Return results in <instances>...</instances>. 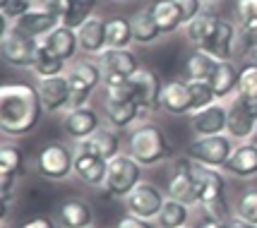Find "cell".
Returning <instances> with one entry per match:
<instances>
[{"label": "cell", "instance_id": "1", "mask_svg": "<svg viewBox=\"0 0 257 228\" xmlns=\"http://www.w3.org/2000/svg\"><path fill=\"white\" fill-rule=\"evenodd\" d=\"M44 115L39 89L27 82L3 84L0 89V130L8 137H24L34 132Z\"/></svg>", "mask_w": 257, "mask_h": 228}, {"label": "cell", "instance_id": "2", "mask_svg": "<svg viewBox=\"0 0 257 228\" xmlns=\"http://www.w3.org/2000/svg\"><path fill=\"white\" fill-rule=\"evenodd\" d=\"M125 151L140 166H145V168H152V166H159L164 161L176 159V147H173L171 137L154 120L140 123V125H135L130 130V135H127V149Z\"/></svg>", "mask_w": 257, "mask_h": 228}, {"label": "cell", "instance_id": "3", "mask_svg": "<svg viewBox=\"0 0 257 228\" xmlns=\"http://www.w3.org/2000/svg\"><path fill=\"white\" fill-rule=\"evenodd\" d=\"M36 173L51 182H65L75 175V147L65 142H48L36 154Z\"/></svg>", "mask_w": 257, "mask_h": 228}, {"label": "cell", "instance_id": "4", "mask_svg": "<svg viewBox=\"0 0 257 228\" xmlns=\"http://www.w3.org/2000/svg\"><path fill=\"white\" fill-rule=\"evenodd\" d=\"M65 77L70 84V94H72V108L89 106L91 94L103 84V72H101L99 63L91 58H75L67 65Z\"/></svg>", "mask_w": 257, "mask_h": 228}, {"label": "cell", "instance_id": "5", "mask_svg": "<svg viewBox=\"0 0 257 228\" xmlns=\"http://www.w3.org/2000/svg\"><path fill=\"white\" fill-rule=\"evenodd\" d=\"M142 175H145V166H140L127 151H120L115 159L108 161V178L103 190L115 199H125L140 182H145Z\"/></svg>", "mask_w": 257, "mask_h": 228}, {"label": "cell", "instance_id": "6", "mask_svg": "<svg viewBox=\"0 0 257 228\" xmlns=\"http://www.w3.org/2000/svg\"><path fill=\"white\" fill-rule=\"evenodd\" d=\"M3 41H0V48H3V60L12 65V68L20 70H34L36 65V58H39V48H41V41L36 39H29V36L20 34L10 22L3 20Z\"/></svg>", "mask_w": 257, "mask_h": 228}, {"label": "cell", "instance_id": "7", "mask_svg": "<svg viewBox=\"0 0 257 228\" xmlns=\"http://www.w3.org/2000/svg\"><path fill=\"white\" fill-rule=\"evenodd\" d=\"M195 161L183 154L171 161V173L166 178V197L168 199H178L197 209V187H195Z\"/></svg>", "mask_w": 257, "mask_h": 228}, {"label": "cell", "instance_id": "8", "mask_svg": "<svg viewBox=\"0 0 257 228\" xmlns=\"http://www.w3.org/2000/svg\"><path fill=\"white\" fill-rule=\"evenodd\" d=\"M235 149V142L228 135H209V137H195L188 147V156L195 163L212 166L224 171L226 161L231 159Z\"/></svg>", "mask_w": 257, "mask_h": 228}, {"label": "cell", "instance_id": "9", "mask_svg": "<svg viewBox=\"0 0 257 228\" xmlns=\"http://www.w3.org/2000/svg\"><path fill=\"white\" fill-rule=\"evenodd\" d=\"M130 84H133L135 103L140 106V123H149L152 115L161 111V89H164V84L152 70L145 68H140L130 77Z\"/></svg>", "mask_w": 257, "mask_h": 228}, {"label": "cell", "instance_id": "10", "mask_svg": "<svg viewBox=\"0 0 257 228\" xmlns=\"http://www.w3.org/2000/svg\"><path fill=\"white\" fill-rule=\"evenodd\" d=\"M226 135L238 142H250L257 135V101H250L245 96H238L228 101V125Z\"/></svg>", "mask_w": 257, "mask_h": 228}, {"label": "cell", "instance_id": "11", "mask_svg": "<svg viewBox=\"0 0 257 228\" xmlns=\"http://www.w3.org/2000/svg\"><path fill=\"white\" fill-rule=\"evenodd\" d=\"M166 192L161 187H157L154 182H140L123 202L127 214H135V216L147 218V221H157V216L166 204Z\"/></svg>", "mask_w": 257, "mask_h": 228}, {"label": "cell", "instance_id": "12", "mask_svg": "<svg viewBox=\"0 0 257 228\" xmlns=\"http://www.w3.org/2000/svg\"><path fill=\"white\" fill-rule=\"evenodd\" d=\"M36 89H39V99H41L46 115H58L72 108V94H70V84H67L65 75L44 77L36 82Z\"/></svg>", "mask_w": 257, "mask_h": 228}, {"label": "cell", "instance_id": "13", "mask_svg": "<svg viewBox=\"0 0 257 228\" xmlns=\"http://www.w3.org/2000/svg\"><path fill=\"white\" fill-rule=\"evenodd\" d=\"M101 125H103V123H101L99 111L91 108V106H75V108H70V111L63 113V132H65L75 144L89 139Z\"/></svg>", "mask_w": 257, "mask_h": 228}, {"label": "cell", "instance_id": "14", "mask_svg": "<svg viewBox=\"0 0 257 228\" xmlns=\"http://www.w3.org/2000/svg\"><path fill=\"white\" fill-rule=\"evenodd\" d=\"M190 130L195 137H209V135H226L228 125V103L216 101L207 108H200L188 115Z\"/></svg>", "mask_w": 257, "mask_h": 228}, {"label": "cell", "instance_id": "15", "mask_svg": "<svg viewBox=\"0 0 257 228\" xmlns=\"http://www.w3.org/2000/svg\"><path fill=\"white\" fill-rule=\"evenodd\" d=\"M195 187H197V206L209 204L214 199L228 197L226 194V173L221 168L195 163Z\"/></svg>", "mask_w": 257, "mask_h": 228}, {"label": "cell", "instance_id": "16", "mask_svg": "<svg viewBox=\"0 0 257 228\" xmlns=\"http://www.w3.org/2000/svg\"><path fill=\"white\" fill-rule=\"evenodd\" d=\"M39 5H44L48 12H53L63 27H70L75 32L94 12V3H89V0H41Z\"/></svg>", "mask_w": 257, "mask_h": 228}, {"label": "cell", "instance_id": "17", "mask_svg": "<svg viewBox=\"0 0 257 228\" xmlns=\"http://www.w3.org/2000/svg\"><path fill=\"white\" fill-rule=\"evenodd\" d=\"M75 178L89 187H106L108 161L87 151V149L75 147Z\"/></svg>", "mask_w": 257, "mask_h": 228}, {"label": "cell", "instance_id": "18", "mask_svg": "<svg viewBox=\"0 0 257 228\" xmlns=\"http://www.w3.org/2000/svg\"><path fill=\"white\" fill-rule=\"evenodd\" d=\"M202 51H207L209 56L216 60H233L235 53L240 51V41H238V24L221 20L219 27L214 29V34L209 36V41L204 44Z\"/></svg>", "mask_w": 257, "mask_h": 228}, {"label": "cell", "instance_id": "19", "mask_svg": "<svg viewBox=\"0 0 257 228\" xmlns=\"http://www.w3.org/2000/svg\"><path fill=\"white\" fill-rule=\"evenodd\" d=\"M224 173L235 180H252L257 178V142H238L231 154V159L226 161Z\"/></svg>", "mask_w": 257, "mask_h": 228}, {"label": "cell", "instance_id": "20", "mask_svg": "<svg viewBox=\"0 0 257 228\" xmlns=\"http://www.w3.org/2000/svg\"><path fill=\"white\" fill-rule=\"evenodd\" d=\"M58 226L60 228H91L94 226V206L82 197L63 199L56 209Z\"/></svg>", "mask_w": 257, "mask_h": 228}, {"label": "cell", "instance_id": "21", "mask_svg": "<svg viewBox=\"0 0 257 228\" xmlns=\"http://www.w3.org/2000/svg\"><path fill=\"white\" fill-rule=\"evenodd\" d=\"M58 17L53 15V12H48L44 8V5H36L34 10H29L24 17H20L17 22L12 24L20 34L29 36V39H36V41H41V39H46V36L51 34L53 29L58 27Z\"/></svg>", "mask_w": 257, "mask_h": 228}, {"label": "cell", "instance_id": "22", "mask_svg": "<svg viewBox=\"0 0 257 228\" xmlns=\"http://www.w3.org/2000/svg\"><path fill=\"white\" fill-rule=\"evenodd\" d=\"M106 22L108 17H99V15H91L87 22L77 29V39H79V51L87 53V56H99L108 48V32H106Z\"/></svg>", "mask_w": 257, "mask_h": 228}, {"label": "cell", "instance_id": "23", "mask_svg": "<svg viewBox=\"0 0 257 228\" xmlns=\"http://www.w3.org/2000/svg\"><path fill=\"white\" fill-rule=\"evenodd\" d=\"M75 147L79 149H87L91 154H96L101 159L111 161L120 154V147H123V137H120V130H115L111 125H101L89 139L84 142H77Z\"/></svg>", "mask_w": 257, "mask_h": 228}, {"label": "cell", "instance_id": "24", "mask_svg": "<svg viewBox=\"0 0 257 228\" xmlns=\"http://www.w3.org/2000/svg\"><path fill=\"white\" fill-rule=\"evenodd\" d=\"M99 63L103 75H123V77H133L140 70V60L130 48H106L103 53L94 58Z\"/></svg>", "mask_w": 257, "mask_h": 228}, {"label": "cell", "instance_id": "25", "mask_svg": "<svg viewBox=\"0 0 257 228\" xmlns=\"http://www.w3.org/2000/svg\"><path fill=\"white\" fill-rule=\"evenodd\" d=\"M161 111L168 115H190L192 113V99L185 80H168L161 89Z\"/></svg>", "mask_w": 257, "mask_h": 228}, {"label": "cell", "instance_id": "26", "mask_svg": "<svg viewBox=\"0 0 257 228\" xmlns=\"http://www.w3.org/2000/svg\"><path fill=\"white\" fill-rule=\"evenodd\" d=\"M238 82H240V68L233 60H219V65L209 77V84L214 89L216 101H226L238 94Z\"/></svg>", "mask_w": 257, "mask_h": 228}, {"label": "cell", "instance_id": "27", "mask_svg": "<svg viewBox=\"0 0 257 228\" xmlns=\"http://www.w3.org/2000/svg\"><path fill=\"white\" fill-rule=\"evenodd\" d=\"M103 120L115 130H133L140 123V106L135 101H111L103 99Z\"/></svg>", "mask_w": 257, "mask_h": 228}, {"label": "cell", "instance_id": "28", "mask_svg": "<svg viewBox=\"0 0 257 228\" xmlns=\"http://www.w3.org/2000/svg\"><path fill=\"white\" fill-rule=\"evenodd\" d=\"M41 44H44L51 53H56L58 58H63L65 63H72L79 53L77 32L70 29V27H63V24H58L46 39H41Z\"/></svg>", "mask_w": 257, "mask_h": 228}, {"label": "cell", "instance_id": "29", "mask_svg": "<svg viewBox=\"0 0 257 228\" xmlns=\"http://www.w3.org/2000/svg\"><path fill=\"white\" fill-rule=\"evenodd\" d=\"M216 65H219V60L214 56H209V53L202 51V48H195L190 56L185 58V63H183V80L209 82V77L214 75Z\"/></svg>", "mask_w": 257, "mask_h": 228}, {"label": "cell", "instance_id": "30", "mask_svg": "<svg viewBox=\"0 0 257 228\" xmlns=\"http://www.w3.org/2000/svg\"><path fill=\"white\" fill-rule=\"evenodd\" d=\"M130 20H133V34H135V44L137 46H152L164 36V32L159 29L157 20H154L152 5H147V8H142V10H137Z\"/></svg>", "mask_w": 257, "mask_h": 228}, {"label": "cell", "instance_id": "31", "mask_svg": "<svg viewBox=\"0 0 257 228\" xmlns=\"http://www.w3.org/2000/svg\"><path fill=\"white\" fill-rule=\"evenodd\" d=\"M221 17H216L212 12H200L195 20L183 27V34L188 39V44L195 46V48H204V44L209 41V36L214 34V29L219 27Z\"/></svg>", "mask_w": 257, "mask_h": 228}, {"label": "cell", "instance_id": "32", "mask_svg": "<svg viewBox=\"0 0 257 228\" xmlns=\"http://www.w3.org/2000/svg\"><path fill=\"white\" fill-rule=\"evenodd\" d=\"M192 209L195 206L178 202V199H166V204L157 216V228H190L192 223Z\"/></svg>", "mask_w": 257, "mask_h": 228}, {"label": "cell", "instance_id": "33", "mask_svg": "<svg viewBox=\"0 0 257 228\" xmlns=\"http://www.w3.org/2000/svg\"><path fill=\"white\" fill-rule=\"evenodd\" d=\"M152 12H154V20H157L159 29L164 34H173V32H178V29L185 27L183 24V15H180V10L176 8L173 0H157L152 5Z\"/></svg>", "mask_w": 257, "mask_h": 228}, {"label": "cell", "instance_id": "34", "mask_svg": "<svg viewBox=\"0 0 257 228\" xmlns=\"http://www.w3.org/2000/svg\"><path fill=\"white\" fill-rule=\"evenodd\" d=\"M106 32H108V48H130L135 44L133 20L127 17H108Z\"/></svg>", "mask_w": 257, "mask_h": 228}, {"label": "cell", "instance_id": "35", "mask_svg": "<svg viewBox=\"0 0 257 228\" xmlns=\"http://www.w3.org/2000/svg\"><path fill=\"white\" fill-rule=\"evenodd\" d=\"M67 65L63 58H58L56 53H51L44 44L39 48V58H36V65H34V75L39 77V80H44V77H60V75H65L67 72Z\"/></svg>", "mask_w": 257, "mask_h": 228}, {"label": "cell", "instance_id": "36", "mask_svg": "<svg viewBox=\"0 0 257 228\" xmlns=\"http://www.w3.org/2000/svg\"><path fill=\"white\" fill-rule=\"evenodd\" d=\"M235 216L257 226V187H245L235 199Z\"/></svg>", "mask_w": 257, "mask_h": 228}, {"label": "cell", "instance_id": "37", "mask_svg": "<svg viewBox=\"0 0 257 228\" xmlns=\"http://www.w3.org/2000/svg\"><path fill=\"white\" fill-rule=\"evenodd\" d=\"M238 96H245L250 101H257V63L247 60L240 68V82H238Z\"/></svg>", "mask_w": 257, "mask_h": 228}, {"label": "cell", "instance_id": "38", "mask_svg": "<svg viewBox=\"0 0 257 228\" xmlns=\"http://www.w3.org/2000/svg\"><path fill=\"white\" fill-rule=\"evenodd\" d=\"M188 89H190V99H192V113L216 103V96H214V89L209 82H188Z\"/></svg>", "mask_w": 257, "mask_h": 228}, {"label": "cell", "instance_id": "39", "mask_svg": "<svg viewBox=\"0 0 257 228\" xmlns=\"http://www.w3.org/2000/svg\"><path fill=\"white\" fill-rule=\"evenodd\" d=\"M0 168H8V171L20 173L22 168V149L12 142H5L0 147Z\"/></svg>", "mask_w": 257, "mask_h": 228}, {"label": "cell", "instance_id": "40", "mask_svg": "<svg viewBox=\"0 0 257 228\" xmlns=\"http://www.w3.org/2000/svg\"><path fill=\"white\" fill-rule=\"evenodd\" d=\"M36 8V0H10L5 8H0V15H3V20L5 22L15 24L20 17H24L29 10Z\"/></svg>", "mask_w": 257, "mask_h": 228}, {"label": "cell", "instance_id": "41", "mask_svg": "<svg viewBox=\"0 0 257 228\" xmlns=\"http://www.w3.org/2000/svg\"><path fill=\"white\" fill-rule=\"evenodd\" d=\"M238 41H240V53L257 48V20L238 24Z\"/></svg>", "mask_w": 257, "mask_h": 228}, {"label": "cell", "instance_id": "42", "mask_svg": "<svg viewBox=\"0 0 257 228\" xmlns=\"http://www.w3.org/2000/svg\"><path fill=\"white\" fill-rule=\"evenodd\" d=\"M235 17L238 24L257 20V0H235Z\"/></svg>", "mask_w": 257, "mask_h": 228}, {"label": "cell", "instance_id": "43", "mask_svg": "<svg viewBox=\"0 0 257 228\" xmlns=\"http://www.w3.org/2000/svg\"><path fill=\"white\" fill-rule=\"evenodd\" d=\"M176 3V8L180 10V15H183V24H188L190 20H195L200 12H204L202 10V0H173Z\"/></svg>", "mask_w": 257, "mask_h": 228}, {"label": "cell", "instance_id": "44", "mask_svg": "<svg viewBox=\"0 0 257 228\" xmlns=\"http://www.w3.org/2000/svg\"><path fill=\"white\" fill-rule=\"evenodd\" d=\"M106 96L103 99H111V101H135V94H133V84L130 80L118 84V87H106Z\"/></svg>", "mask_w": 257, "mask_h": 228}, {"label": "cell", "instance_id": "45", "mask_svg": "<svg viewBox=\"0 0 257 228\" xmlns=\"http://www.w3.org/2000/svg\"><path fill=\"white\" fill-rule=\"evenodd\" d=\"M115 228H157V223H154V221H147V218L135 216V214H125V216L118 221Z\"/></svg>", "mask_w": 257, "mask_h": 228}, {"label": "cell", "instance_id": "46", "mask_svg": "<svg viewBox=\"0 0 257 228\" xmlns=\"http://www.w3.org/2000/svg\"><path fill=\"white\" fill-rule=\"evenodd\" d=\"M20 228H60V226L48 216H34V218H29V221H24Z\"/></svg>", "mask_w": 257, "mask_h": 228}, {"label": "cell", "instance_id": "47", "mask_svg": "<svg viewBox=\"0 0 257 228\" xmlns=\"http://www.w3.org/2000/svg\"><path fill=\"white\" fill-rule=\"evenodd\" d=\"M226 228H257V226H255V223H250V221H243V218L233 216L228 223H226Z\"/></svg>", "mask_w": 257, "mask_h": 228}, {"label": "cell", "instance_id": "48", "mask_svg": "<svg viewBox=\"0 0 257 228\" xmlns=\"http://www.w3.org/2000/svg\"><path fill=\"white\" fill-rule=\"evenodd\" d=\"M197 228H226V223L214 221V218H202L200 223H197Z\"/></svg>", "mask_w": 257, "mask_h": 228}, {"label": "cell", "instance_id": "49", "mask_svg": "<svg viewBox=\"0 0 257 228\" xmlns=\"http://www.w3.org/2000/svg\"><path fill=\"white\" fill-rule=\"evenodd\" d=\"M245 56H247V60H252V63H257V48H250V51H247Z\"/></svg>", "mask_w": 257, "mask_h": 228}, {"label": "cell", "instance_id": "50", "mask_svg": "<svg viewBox=\"0 0 257 228\" xmlns=\"http://www.w3.org/2000/svg\"><path fill=\"white\" fill-rule=\"evenodd\" d=\"M8 3H10V0H0V8H5V5H8Z\"/></svg>", "mask_w": 257, "mask_h": 228}, {"label": "cell", "instance_id": "51", "mask_svg": "<svg viewBox=\"0 0 257 228\" xmlns=\"http://www.w3.org/2000/svg\"><path fill=\"white\" fill-rule=\"evenodd\" d=\"M202 3H216V0H202Z\"/></svg>", "mask_w": 257, "mask_h": 228}, {"label": "cell", "instance_id": "52", "mask_svg": "<svg viewBox=\"0 0 257 228\" xmlns=\"http://www.w3.org/2000/svg\"><path fill=\"white\" fill-rule=\"evenodd\" d=\"M0 228H10V226H8V223H3V226H0Z\"/></svg>", "mask_w": 257, "mask_h": 228}, {"label": "cell", "instance_id": "53", "mask_svg": "<svg viewBox=\"0 0 257 228\" xmlns=\"http://www.w3.org/2000/svg\"><path fill=\"white\" fill-rule=\"evenodd\" d=\"M252 142H257V135H255V137H252Z\"/></svg>", "mask_w": 257, "mask_h": 228}, {"label": "cell", "instance_id": "54", "mask_svg": "<svg viewBox=\"0 0 257 228\" xmlns=\"http://www.w3.org/2000/svg\"><path fill=\"white\" fill-rule=\"evenodd\" d=\"M89 3H94V5H96V0H89Z\"/></svg>", "mask_w": 257, "mask_h": 228}, {"label": "cell", "instance_id": "55", "mask_svg": "<svg viewBox=\"0 0 257 228\" xmlns=\"http://www.w3.org/2000/svg\"><path fill=\"white\" fill-rule=\"evenodd\" d=\"M115 3H123V0H115Z\"/></svg>", "mask_w": 257, "mask_h": 228}, {"label": "cell", "instance_id": "56", "mask_svg": "<svg viewBox=\"0 0 257 228\" xmlns=\"http://www.w3.org/2000/svg\"><path fill=\"white\" fill-rule=\"evenodd\" d=\"M39 3H41V0H39Z\"/></svg>", "mask_w": 257, "mask_h": 228}, {"label": "cell", "instance_id": "57", "mask_svg": "<svg viewBox=\"0 0 257 228\" xmlns=\"http://www.w3.org/2000/svg\"><path fill=\"white\" fill-rule=\"evenodd\" d=\"M91 228H94V226H91Z\"/></svg>", "mask_w": 257, "mask_h": 228}]
</instances>
